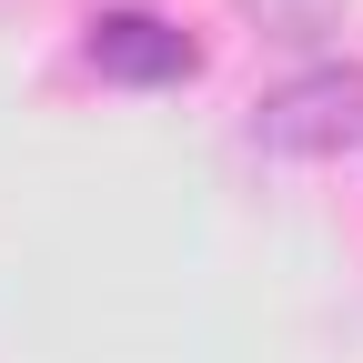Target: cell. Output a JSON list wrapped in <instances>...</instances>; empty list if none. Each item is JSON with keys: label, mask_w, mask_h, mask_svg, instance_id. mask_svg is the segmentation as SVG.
I'll list each match as a JSON object with an SVG mask.
<instances>
[{"label": "cell", "mask_w": 363, "mask_h": 363, "mask_svg": "<svg viewBox=\"0 0 363 363\" xmlns=\"http://www.w3.org/2000/svg\"><path fill=\"white\" fill-rule=\"evenodd\" d=\"M81 61L101 81H131V91H172V81L202 71V40L182 21H162V11H101L91 40H81Z\"/></svg>", "instance_id": "7a4b0ae2"}, {"label": "cell", "mask_w": 363, "mask_h": 363, "mask_svg": "<svg viewBox=\"0 0 363 363\" xmlns=\"http://www.w3.org/2000/svg\"><path fill=\"white\" fill-rule=\"evenodd\" d=\"M252 142L272 162H353L363 152V61H303L262 91Z\"/></svg>", "instance_id": "6da1fadb"}]
</instances>
